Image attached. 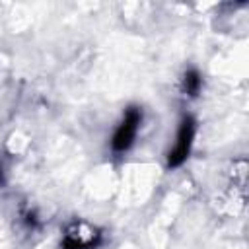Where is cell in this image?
Masks as SVG:
<instances>
[{"mask_svg":"<svg viewBox=\"0 0 249 249\" xmlns=\"http://www.w3.org/2000/svg\"><path fill=\"white\" fill-rule=\"evenodd\" d=\"M195 119L191 115H185L177 132V142L175 146L169 150L167 154V165L169 167H179L191 154V146H193V138H195Z\"/></svg>","mask_w":249,"mask_h":249,"instance_id":"cell-1","label":"cell"},{"mask_svg":"<svg viewBox=\"0 0 249 249\" xmlns=\"http://www.w3.org/2000/svg\"><path fill=\"white\" fill-rule=\"evenodd\" d=\"M140 121H142V111L138 107H128L126 113H124L123 123L119 124V128L115 130L113 140H111V146H113L115 152H126L132 146Z\"/></svg>","mask_w":249,"mask_h":249,"instance_id":"cell-2","label":"cell"},{"mask_svg":"<svg viewBox=\"0 0 249 249\" xmlns=\"http://www.w3.org/2000/svg\"><path fill=\"white\" fill-rule=\"evenodd\" d=\"M101 239V233L89 228L84 222H74L68 226L62 237V249H95Z\"/></svg>","mask_w":249,"mask_h":249,"instance_id":"cell-3","label":"cell"},{"mask_svg":"<svg viewBox=\"0 0 249 249\" xmlns=\"http://www.w3.org/2000/svg\"><path fill=\"white\" fill-rule=\"evenodd\" d=\"M200 88H202V78H200V74H198L195 68L187 70L185 76H183V91H185L189 97H195V95H198Z\"/></svg>","mask_w":249,"mask_h":249,"instance_id":"cell-4","label":"cell"},{"mask_svg":"<svg viewBox=\"0 0 249 249\" xmlns=\"http://www.w3.org/2000/svg\"><path fill=\"white\" fill-rule=\"evenodd\" d=\"M4 183V179H2V167H0V185Z\"/></svg>","mask_w":249,"mask_h":249,"instance_id":"cell-5","label":"cell"}]
</instances>
